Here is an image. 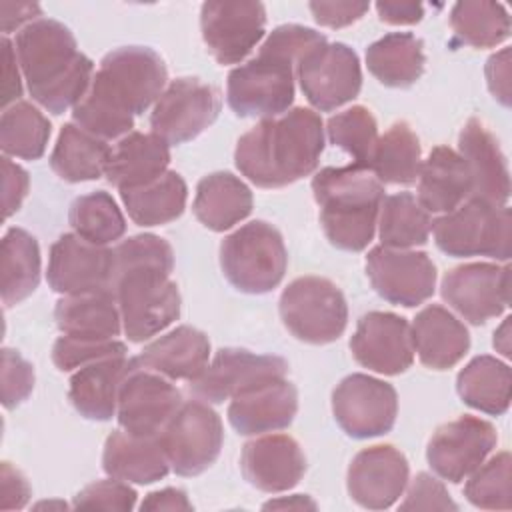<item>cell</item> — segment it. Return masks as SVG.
Returning a JSON list of instances; mask_svg holds the SVG:
<instances>
[{"label":"cell","mask_w":512,"mask_h":512,"mask_svg":"<svg viewBox=\"0 0 512 512\" xmlns=\"http://www.w3.org/2000/svg\"><path fill=\"white\" fill-rule=\"evenodd\" d=\"M166 80V64L152 48H116L102 58L88 92L72 108V118L102 140H120L132 132L134 116L160 98Z\"/></svg>","instance_id":"cell-1"},{"label":"cell","mask_w":512,"mask_h":512,"mask_svg":"<svg viewBox=\"0 0 512 512\" xmlns=\"http://www.w3.org/2000/svg\"><path fill=\"white\" fill-rule=\"evenodd\" d=\"M324 150V124L320 114L296 106L278 118H264L240 136L234 162L252 184L282 188L318 166Z\"/></svg>","instance_id":"cell-2"},{"label":"cell","mask_w":512,"mask_h":512,"mask_svg":"<svg viewBox=\"0 0 512 512\" xmlns=\"http://www.w3.org/2000/svg\"><path fill=\"white\" fill-rule=\"evenodd\" d=\"M16 56L34 102L52 114L74 108L90 88L94 62L62 22L38 18L16 34Z\"/></svg>","instance_id":"cell-3"},{"label":"cell","mask_w":512,"mask_h":512,"mask_svg":"<svg viewBox=\"0 0 512 512\" xmlns=\"http://www.w3.org/2000/svg\"><path fill=\"white\" fill-rule=\"evenodd\" d=\"M312 194L332 246L360 252L372 242L384 186L368 168L356 164L322 168L312 178Z\"/></svg>","instance_id":"cell-4"},{"label":"cell","mask_w":512,"mask_h":512,"mask_svg":"<svg viewBox=\"0 0 512 512\" xmlns=\"http://www.w3.org/2000/svg\"><path fill=\"white\" fill-rule=\"evenodd\" d=\"M220 266L240 292L266 294L276 288L288 266L282 234L264 220H252L220 244Z\"/></svg>","instance_id":"cell-5"},{"label":"cell","mask_w":512,"mask_h":512,"mask_svg":"<svg viewBox=\"0 0 512 512\" xmlns=\"http://www.w3.org/2000/svg\"><path fill=\"white\" fill-rule=\"evenodd\" d=\"M436 246L454 258L490 256L510 258L512 218L508 206H494L480 198H468L452 212L432 220Z\"/></svg>","instance_id":"cell-6"},{"label":"cell","mask_w":512,"mask_h":512,"mask_svg":"<svg viewBox=\"0 0 512 512\" xmlns=\"http://www.w3.org/2000/svg\"><path fill=\"white\" fill-rule=\"evenodd\" d=\"M122 330L130 342H144L180 316V292L170 272L134 268L114 278Z\"/></svg>","instance_id":"cell-7"},{"label":"cell","mask_w":512,"mask_h":512,"mask_svg":"<svg viewBox=\"0 0 512 512\" xmlns=\"http://www.w3.org/2000/svg\"><path fill=\"white\" fill-rule=\"evenodd\" d=\"M280 318L294 338L330 344L346 330L348 306L342 290L328 278L302 276L284 288Z\"/></svg>","instance_id":"cell-8"},{"label":"cell","mask_w":512,"mask_h":512,"mask_svg":"<svg viewBox=\"0 0 512 512\" xmlns=\"http://www.w3.org/2000/svg\"><path fill=\"white\" fill-rule=\"evenodd\" d=\"M294 62L268 50L230 70L226 84L228 106L242 118H276L294 100Z\"/></svg>","instance_id":"cell-9"},{"label":"cell","mask_w":512,"mask_h":512,"mask_svg":"<svg viewBox=\"0 0 512 512\" xmlns=\"http://www.w3.org/2000/svg\"><path fill=\"white\" fill-rule=\"evenodd\" d=\"M160 444L178 476H196L220 454L224 430L220 416L198 398L182 402L160 432Z\"/></svg>","instance_id":"cell-10"},{"label":"cell","mask_w":512,"mask_h":512,"mask_svg":"<svg viewBox=\"0 0 512 512\" xmlns=\"http://www.w3.org/2000/svg\"><path fill=\"white\" fill-rule=\"evenodd\" d=\"M296 74L306 100L320 112L352 102L362 88V70L356 52L342 42H322L298 62Z\"/></svg>","instance_id":"cell-11"},{"label":"cell","mask_w":512,"mask_h":512,"mask_svg":"<svg viewBox=\"0 0 512 512\" xmlns=\"http://www.w3.org/2000/svg\"><path fill=\"white\" fill-rule=\"evenodd\" d=\"M220 106V94L214 86L198 78H176L156 100L150 126L168 144H184L218 118Z\"/></svg>","instance_id":"cell-12"},{"label":"cell","mask_w":512,"mask_h":512,"mask_svg":"<svg viewBox=\"0 0 512 512\" xmlns=\"http://www.w3.org/2000/svg\"><path fill=\"white\" fill-rule=\"evenodd\" d=\"M332 412L338 426L352 438L382 436L396 422L398 396L384 380L350 374L332 392Z\"/></svg>","instance_id":"cell-13"},{"label":"cell","mask_w":512,"mask_h":512,"mask_svg":"<svg viewBox=\"0 0 512 512\" xmlns=\"http://www.w3.org/2000/svg\"><path fill=\"white\" fill-rule=\"evenodd\" d=\"M180 406L182 394L166 376L134 364L120 386L116 418L132 436H160Z\"/></svg>","instance_id":"cell-14"},{"label":"cell","mask_w":512,"mask_h":512,"mask_svg":"<svg viewBox=\"0 0 512 512\" xmlns=\"http://www.w3.org/2000/svg\"><path fill=\"white\" fill-rule=\"evenodd\" d=\"M372 288L390 304L418 306L436 288V266L426 252L376 246L366 256Z\"/></svg>","instance_id":"cell-15"},{"label":"cell","mask_w":512,"mask_h":512,"mask_svg":"<svg viewBox=\"0 0 512 512\" xmlns=\"http://www.w3.org/2000/svg\"><path fill=\"white\" fill-rule=\"evenodd\" d=\"M510 266L470 262L442 278V298L468 322L484 324L500 316L510 302Z\"/></svg>","instance_id":"cell-16"},{"label":"cell","mask_w":512,"mask_h":512,"mask_svg":"<svg viewBox=\"0 0 512 512\" xmlns=\"http://www.w3.org/2000/svg\"><path fill=\"white\" fill-rule=\"evenodd\" d=\"M200 30L220 64H238L266 32V8L262 2H204Z\"/></svg>","instance_id":"cell-17"},{"label":"cell","mask_w":512,"mask_h":512,"mask_svg":"<svg viewBox=\"0 0 512 512\" xmlns=\"http://www.w3.org/2000/svg\"><path fill=\"white\" fill-rule=\"evenodd\" d=\"M286 372L288 364L280 356L254 354L240 348H222L204 368V372L190 380V392L202 402L220 404L256 384L284 378Z\"/></svg>","instance_id":"cell-18"},{"label":"cell","mask_w":512,"mask_h":512,"mask_svg":"<svg viewBox=\"0 0 512 512\" xmlns=\"http://www.w3.org/2000/svg\"><path fill=\"white\" fill-rule=\"evenodd\" d=\"M496 442L498 434L490 422L476 416H460L432 434L426 458L440 478L458 484L488 458Z\"/></svg>","instance_id":"cell-19"},{"label":"cell","mask_w":512,"mask_h":512,"mask_svg":"<svg viewBox=\"0 0 512 512\" xmlns=\"http://www.w3.org/2000/svg\"><path fill=\"white\" fill-rule=\"evenodd\" d=\"M46 278L50 288L64 296L112 290L114 250L78 234H62L50 248Z\"/></svg>","instance_id":"cell-20"},{"label":"cell","mask_w":512,"mask_h":512,"mask_svg":"<svg viewBox=\"0 0 512 512\" xmlns=\"http://www.w3.org/2000/svg\"><path fill=\"white\" fill-rule=\"evenodd\" d=\"M350 350L354 360L372 372L402 374L414 362L410 324L392 312H368L356 324Z\"/></svg>","instance_id":"cell-21"},{"label":"cell","mask_w":512,"mask_h":512,"mask_svg":"<svg viewBox=\"0 0 512 512\" xmlns=\"http://www.w3.org/2000/svg\"><path fill=\"white\" fill-rule=\"evenodd\" d=\"M408 474V460L398 448L390 444L368 446L348 466V494L362 508L384 510L402 496Z\"/></svg>","instance_id":"cell-22"},{"label":"cell","mask_w":512,"mask_h":512,"mask_svg":"<svg viewBox=\"0 0 512 512\" xmlns=\"http://www.w3.org/2000/svg\"><path fill=\"white\" fill-rule=\"evenodd\" d=\"M298 412V392L292 382L274 378L230 398L228 422L242 436L282 430Z\"/></svg>","instance_id":"cell-23"},{"label":"cell","mask_w":512,"mask_h":512,"mask_svg":"<svg viewBox=\"0 0 512 512\" xmlns=\"http://www.w3.org/2000/svg\"><path fill=\"white\" fill-rule=\"evenodd\" d=\"M240 468L248 484L276 494L294 488L306 472L300 444L286 434H268L244 444Z\"/></svg>","instance_id":"cell-24"},{"label":"cell","mask_w":512,"mask_h":512,"mask_svg":"<svg viewBox=\"0 0 512 512\" xmlns=\"http://www.w3.org/2000/svg\"><path fill=\"white\" fill-rule=\"evenodd\" d=\"M458 154L472 178V198L506 206L510 198V172L498 140L478 118H470L458 136Z\"/></svg>","instance_id":"cell-25"},{"label":"cell","mask_w":512,"mask_h":512,"mask_svg":"<svg viewBox=\"0 0 512 512\" xmlns=\"http://www.w3.org/2000/svg\"><path fill=\"white\" fill-rule=\"evenodd\" d=\"M136 360L124 356L100 358L80 366L68 388L72 406L88 420H110L116 414L118 392Z\"/></svg>","instance_id":"cell-26"},{"label":"cell","mask_w":512,"mask_h":512,"mask_svg":"<svg viewBox=\"0 0 512 512\" xmlns=\"http://www.w3.org/2000/svg\"><path fill=\"white\" fill-rule=\"evenodd\" d=\"M410 336L420 362L432 370L456 366L470 348L466 326L438 304H430L416 314Z\"/></svg>","instance_id":"cell-27"},{"label":"cell","mask_w":512,"mask_h":512,"mask_svg":"<svg viewBox=\"0 0 512 512\" xmlns=\"http://www.w3.org/2000/svg\"><path fill=\"white\" fill-rule=\"evenodd\" d=\"M210 340L192 326H178L150 342L138 356L140 368L158 372L170 380H194L208 366Z\"/></svg>","instance_id":"cell-28"},{"label":"cell","mask_w":512,"mask_h":512,"mask_svg":"<svg viewBox=\"0 0 512 512\" xmlns=\"http://www.w3.org/2000/svg\"><path fill=\"white\" fill-rule=\"evenodd\" d=\"M170 164V144L160 136L128 132L110 148L104 176L118 190L136 188L162 176Z\"/></svg>","instance_id":"cell-29"},{"label":"cell","mask_w":512,"mask_h":512,"mask_svg":"<svg viewBox=\"0 0 512 512\" xmlns=\"http://www.w3.org/2000/svg\"><path fill=\"white\" fill-rule=\"evenodd\" d=\"M472 194V178L464 158L448 148L436 146L418 172V202L428 212H452Z\"/></svg>","instance_id":"cell-30"},{"label":"cell","mask_w":512,"mask_h":512,"mask_svg":"<svg viewBox=\"0 0 512 512\" xmlns=\"http://www.w3.org/2000/svg\"><path fill=\"white\" fill-rule=\"evenodd\" d=\"M102 468L110 478L152 484L168 474L170 462L158 436H132L116 430L106 438Z\"/></svg>","instance_id":"cell-31"},{"label":"cell","mask_w":512,"mask_h":512,"mask_svg":"<svg viewBox=\"0 0 512 512\" xmlns=\"http://www.w3.org/2000/svg\"><path fill=\"white\" fill-rule=\"evenodd\" d=\"M62 334L80 338H116L122 332V316L114 290L68 294L54 310Z\"/></svg>","instance_id":"cell-32"},{"label":"cell","mask_w":512,"mask_h":512,"mask_svg":"<svg viewBox=\"0 0 512 512\" xmlns=\"http://www.w3.org/2000/svg\"><path fill=\"white\" fill-rule=\"evenodd\" d=\"M192 210L208 230L224 232L252 212V192L238 176L212 172L198 182Z\"/></svg>","instance_id":"cell-33"},{"label":"cell","mask_w":512,"mask_h":512,"mask_svg":"<svg viewBox=\"0 0 512 512\" xmlns=\"http://www.w3.org/2000/svg\"><path fill=\"white\" fill-rule=\"evenodd\" d=\"M424 44L410 32H390L366 48V66L384 86L408 88L424 72Z\"/></svg>","instance_id":"cell-34"},{"label":"cell","mask_w":512,"mask_h":512,"mask_svg":"<svg viewBox=\"0 0 512 512\" xmlns=\"http://www.w3.org/2000/svg\"><path fill=\"white\" fill-rule=\"evenodd\" d=\"M120 198L134 224L160 226L182 216L188 188L178 172L166 170L148 184L120 190Z\"/></svg>","instance_id":"cell-35"},{"label":"cell","mask_w":512,"mask_h":512,"mask_svg":"<svg viewBox=\"0 0 512 512\" xmlns=\"http://www.w3.org/2000/svg\"><path fill=\"white\" fill-rule=\"evenodd\" d=\"M456 390L470 408L500 416L510 406V366L488 354L476 356L458 372Z\"/></svg>","instance_id":"cell-36"},{"label":"cell","mask_w":512,"mask_h":512,"mask_svg":"<svg viewBox=\"0 0 512 512\" xmlns=\"http://www.w3.org/2000/svg\"><path fill=\"white\" fill-rule=\"evenodd\" d=\"M110 146L78 124H64L50 154L52 170L66 182L96 180L106 172Z\"/></svg>","instance_id":"cell-37"},{"label":"cell","mask_w":512,"mask_h":512,"mask_svg":"<svg viewBox=\"0 0 512 512\" xmlns=\"http://www.w3.org/2000/svg\"><path fill=\"white\" fill-rule=\"evenodd\" d=\"M40 282V248L32 234L8 228L0 246V294L6 306L28 298Z\"/></svg>","instance_id":"cell-38"},{"label":"cell","mask_w":512,"mask_h":512,"mask_svg":"<svg viewBox=\"0 0 512 512\" xmlns=\"http://www.w3.org/2000/svg\"><path fill=\"white\" fill-rule=\"evenodd\" d=\"M422 166V148L416 132L408 122H394L384 136L378 138L368 170L382 184L410 186L418 180Z\"/></svg>","instance_id":"cell-39"},{"label":"cell","mask_w":512,"mask_h":512,"mask_svg":"<svg viewBox=\"0 0 512 512\" xmlns=\"http://www.w3.org/2000/svg\"><path fill=\"white\" fill-rule=\"evenodd\" d=\"M382 246L408 250L426 244L432 232L430 212L410 192L386 196L378 214Z\"/></svg>","instance_id":"cell-40"},{"label":"cell","mask_w":512,"mask_h":512,"mask_svg":"<svg viewBox=\"0 0 512 512\" xmlns=\"http://www.w3.org/2000/svg\"><path fill=\"white\" fill-rule=\"evenodd\" d=\"M50 138L48 118L30 102L10 104L0 118V148L4 156L38 160Z\"/></svg>","instance_id":"cell-41"},{"label":"cell","mask_w":512,"mask_h":512,"mask_svg":"<svg viewBox=\"0 0 512 512\" xmlns=\"http://www.w3.org/2000/svg\"><path fill=\"white\" fill-rule=\"evenodd\" d=\"M454 36L474 48H492L510 36V16L498 2L464 0L450 12Z\"/></svg>","instance_id":"cell-42"},{"label":"cell","mask_w":512,"mask_h":512,"mask_svg":"<svg viewBox=\"0 0 512 512\" xmlns=\"http://www.w3.org/2000/svg\"><path fill=\"white\" fill-rule=\"evenodd\" d=\"M68 220L74 234L98 246L116 242L126 232L122 210L104 190L78 196L70 206Z\"/></svg>","instance_id":"cell-43"},{"label":"cell","mask_w":512,"mask_h":512,"mask_svg":"<svg viewBox=\"0 0 512 512\" xmlns=\"http://www.w3.org/2000/svg\"><path fill=\"white\" fill-rule=\"evenodd\" d=\"M326 132L334 146L342 148L354 158L356 166L368 168L378 142V126L376 118L366 106H352L330 116Z\"/></svg>","instance_id":"cell-44"},{"label":"cell","mask_w":512,"mask_h":512,"mask_svg":"<svg viewBox=\"0 0 512 512\" xmlns=\"http://www.w3.org/2000/svg\"><path fill=\"white\" fill-rule=\"evenodd\" d=\"M510 454L498 452L488 462H482L464 486L468 502L482 510H510L512 508V472Z\"/></svg>","instance_id":"cell-45"},{"label":"cell","mask_w":512,"mask_h":512,"mask_svg":"<svg viewBox=\"0 0 512 512\" xmlns=\"http://www.w3.org/2000/svg\"><path fill=\"white\" fill-rule=\"evenodd\" d=\"M114 250V278L134 268H160L172 272V246L156 234H136L120 242ZM112 278V282H114Z\"/></svg>","instance_id":"cell-46"},{"label":"cell","mask_w":512,"mask_h":512,"mask_svg":"<svg viewBox=\"0 0 512 512\" xmlns=\"http://www.w3.org/2000/svg\"><path fill=\"white\" fill-rule=\"evenodd\" d=\"M126 344L116 338H80L62 334L52 348V360L58 370L70 372L78 370L84 364H90L100 358L124 356Z\"/></svg>","instance_id":"cell-47"},{"label":"cell","mask_w":512,"mask_h":512,"mask_svg":"<svg viewBox=\"0 0 512 512\" xmlns=\"http://www.w3.org/2000/svg\"><path fill=\"white\" fill-rule=\"evenodd\" d=\"M136 490L128 486V482L110 478L98 480L84 486L74 496V508L80 510H132L136 506Z\"/></svg>","instance_id":"cell-48"},{"label":"cell","mask_w":512,"mask_h":512,"mask_svg":"<svg viewBox=\"0 0 512 512\" xmlns=\"http://www.w3.org/2000/svg\"><path fill=\"white\" fill-rule=\"evenodd\" d=\"M34 388V368L20 352L2 350V404L4 408H16L24 402Z\"/></svg>","instance_id":"cell-49"},{"label":"cell","mask_w":512,"mask_h":512,"mask_svg":"<svg viewBox=\"0 0 512 512\" xmlns=\"http://www.w3.org/2000/svg\"><path fill=\"white\" fill-rule=\"evenodd\" d=\"M456 502L450 498L444 484L426 474L420 472L412 480L406 500L400 504V510H456Z\"/></svg>","instance_id":"cell-50"},{"label":"cell","mask_w":512,"mask_h":512,"mask_svg":"<svg viewBox=\"0 0 512 512\" xmlns=\"http://www.w3.org/2000/svg\"><path fill=\"white\" fill-rule=\"evenodd\" d=\"M314 20L326 28H344L358 22L370 8L368 2H310Z\"/></svg>","instance_id":"cell-51"},{"label":"cell","mask_w":512,"mask_h":512,"mask_svg":"<svg viewBox=\"0 0 512 512\" xmlns=\"http://www.w3.org/2000/svg\"><path fill=\"white\" fill-rule=\"evenodd\" d=\"M30 178L28 172L12 162L8 156L2 158V188H4V218H10L22 206L28 194Z\"/></svg>","instance_id":"cell-52"},{"label":"cell","mask_w":512,"mask_h":512,"mask_svg":"<svg viewBox=\"0 0 512 512\" xmlns=\"http://www.w3.org/2000/svg\"><path fill=\"white\" fill-rule=\"evenodd\" d=\"M486 80L492 96L510 106V48H502L486 62Z\"/></svg>","instance_id":"cell-53"},{"label":"cell","mask_w":512,"mask_h":512,"mask_svg":"<svg viewBox=\"0 0 512 512\" xmlns=\"http://www.w3.org/2000/svg\"><path fill=\"white\" fill-rule=\"evenodd\" d=\"M2 508L4 510H18L24 508L32 490L28 480L10 464H2Z\"/></svg>","instance_id":"cell-54"},{"label":"cell","mask_w":512,"mask_h":512,"mask_svg":"<svg viewBox=\"0 0 512 512\" xmlns=\"http://www.w3.org/2000/svg\"><path fill=\"white\" fill-rule=\"evenodd\" d=\"M18 56L14 44L4 36L2 38V90H4V106L8 108L10 102H18L22 94V80H20V70H18Z\"/></svg>","instance_id":"cell-55"},{"label":"cell","mask_w":512,"mask_h":512,"mask_svg":"<svg viewBox=\"0 0 512 512\" xmlns=\"http://www.w3.org/2000/svg\"><path fill=\"white\" fill-rule=\"evenodd\" d=\"M376 10L386 24H416L424 16V6L418 2H378Z\"/></svg>","instance_id":"cell-56"},{"label":"cell","mask_w":512,"mask_h":512,"mask_svg":"<svg viewBox=\"0 0 512 512\" xmlns=\"http://www.w3.org/2000/svg\"><path fill=\"white\" fill-rule=\"evenodd\" d=\"M140 510H192V502L180 488H162L150 492L142 500Z\"/></svg>","instance_id":"cell-57"},{"label":"cell","mask_w":512,"mask_h":512,"mask_svg":"<svg viewBox=\"0 0 512 512\" xmlns=\"http://www.w3.org/2000/svg\"><path fill=\"white\" fill-rule=\"evenodd\" d=\"M36 16H42V8L34 2H2V32L8 34L26 22L30 24Z\"/></svg>","instance_id":"cell-58"},{"label":"cell","mask_w":512,"mask_h":512,"mask_svg":"<svg viewBox=\"0 0 512 512\" xmlns=\"http://www.w3.org/2000/svg\"><path fill=\"white\" fill-rule=\"evenodd\" d=\"M270 508H316V502H312L308 496L304 494H294V496H288V498H278V500H270L264 504V510H270Z\"/></svg>","instance_id":"cell-59"},{"label":"cell","mask_w":512,"mask_h":512,"mask_svg":"<svg viewBox=\"0 0 512 512\" xmlns=\"http://www.w3.org/2000/svg\"><path fill=\"white\" fill-rule=\"evenodd\" d=\"M508 330H510V318L502 322V326L494 332V348L502 352L504 356H510V342H508Z\"/></svg>","instance_id":"cell-60"}]
</instances>
